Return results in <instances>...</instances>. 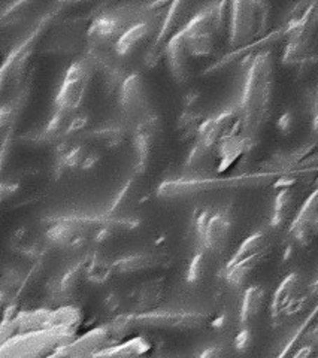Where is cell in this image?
Returning <instances> with one entry per match:
<instances>
[{
  "label": "cell",
  "mask_w": 318,
  "mask_h": 358,
  "mask_svg": "<svg viewBox=\"0 0 318 358\" xmlns=\"http://www.w3.org/2000/svg\"><path fill=\"white\" fill-rule=\"evenodd\" d=\"M274 94V62L269 51L260 52L253 59L247 73L241 100L242 131L254 141L270 114Z\"/></svg>",
  "instance_id": "1"
},
{
  "label": "cell",
  "mask_w": 318,
  "mask_h": 358,
  "mask_svg": "<svg viewBox=\"0 0 318 358\" xmlns=\"http://www.w3.org/2000/svg\"><path fill=\"white\" fill-rule=\"evenodd\" d=\"M230 45L241 50L262 38L269 22V5L265 2H233L230 3Z\"/></svg>",
  "instance_id": "2"
},
{
  "label": "cell",
  "mask_w": 318,
  "mask_h": 358,
  "mask_svg": "<svg viewBox=\"0 0 318 358\" xmlns=\"http://www.w3.org/2000/svg\"><path fill=\"white\" fill-rule=\"evenodd\" d=\"M90 76H92V67H90L88 60L76 62L69 67L60 92L55 99L59 110H63L64 114H67V112H72L81 105L85 88L90 83Z\"/></svg>",
  "instance_id": "3"
},
{
  "label": "cell",
  "mask_w": 318,
  "mask_h": 358,
  "mask_svg": "<svg viewBox=\"0 0 318 358\" xmlns=\"http://www.w3.org/2000/svg\"><path fill=\"white\" fill-rule=\"evenodd\" d=\"M166 59L172 72L174 78L178 83H186L188 80V50L186 45V38L183 30L179 29L178 33L170 38L166 43Z\"/></svg>",
  "instance_id": "4"
},
{
  "label": "cell",
  "mask_w": 318,
  "mask_h": 358,
  "mask_svg": "<svg viewBox=\"0 0 318 358\" xmlns=\"http://www.w3.org/2000/svg\"><path fill=\"white\" fill-rule=\"evenodd\" d=\"M120 102L123 109L129 114H144L146 105H148V97L145 92V83L139 75H130L123 81Z\"/></svg>",
  "instance_id": "5"
},
{
  "label": "cell",
  "mask_w": 318,
  "mask_h": 358,
  "mask_svg": "<svg viewBox=\"0 0 318 358\" xmlns=\"http://www.w3.org/2000/svg\"><path fill=\"white\" fill-rule=\"evenodd\" d=\"M230 236V221L223 214L209 217L207 227L203 230V241L214 252L224 251Z\"/></svg>",
  "instance_id": "6"
},
{
  "label": "cell",
  "mask_w": 318,
  "mask_h": 358,
  "mask_svg": "<svg viewBox=\"0 0 318 358\" xmlns=\"http://www.w3.org/2000/svg\"><path fill=\"white\" fill-rule=\"evenodd\" d=\"M251 143L253 141L241 133L224 139L219 145V159H220L219 171L223 172L226 169H229V167L240 159V157H242V154H245L249 150Z\"/></svg>",
  "instance_id": "7"
},
{
  "label": "cell",
  "mask_w": 318,
  "mask_h": 358,
  "mask_svg": "<svg viewBox=\"0 0 318 358\" xmlns=\"http://www.w3.org/2000/svg\"><path fill=\"white\" fill-rule=\"evenodd\" d=\"M151 31H153V26L148 21L134 22V24L130 26L127 30H124L123 35L117 39V43H116L117 52L123 55V57H126V55L132 54L136 48L139 47L142 41H145L151 35Z\"/></svg>",
  "instance_id": "8"
},
{
  "label": "cell",
  "mask_w": 318,
  "mask_h": 358,
  "mask_svg": "<svg viewBox=\"0 0 318 358\" xmlns=\"http://www.w3.org/2000/svg\"><path fill=\"white\" fill-rule=\"evenodd\" d=\"M299 275L291 273L281 282L274 296V303H272V308H274L275 312L284 309H293L294 305L298 303L299 299H296V291L299 288Z\"/></svg>",
  "instance_id": "9"
},
{
  "label": "cell",
  "mask_w": 318,
  "mask_h": 358,
  "mask_svg": "<svg viewBox=\"0 0 318 358\" xmlns=\"http://www.w3.org/2000/svg\"><path fill=\"white\" fill-rule=\"evenodd\" d=\"M186 8H187V3H183V2H177L170 5L166 18L162 24V29L158 30L157 39L154 42V50L155 47H158V45H162L165 41H169L175 35V33L179 31L178 27H179V22L184 21Z\"/></svg>",
  "instance_id": "10"
},
{
  "label": "cell",
  "mask_w": 318,
  "mask_h": 358,
  "mask_svg": "<svg viewBox=\"0 0 318 358\" xmlns=\"http://www.w3.org/2000/svg\"><path fill=\"white\" fill-rule=\"evenodd\" d=\"M265 301V289L260 285L249 287L242 300V309H241V320L242 322H247L253 320L257 313L260 312Z\"/></svg>",
  "instance_id": "11"
},
{
  "label": "cell",
  "mask_w": 318,
  "mask_h": 358,
  "mask_svg": "<svg viewBox=\"0 0 318 358\" xmlns=\"http://www.w3.org/2000/svg\"><path fill=\"white\" fill-rule=\"evenodd\" d=\"M265 245H266V239H265V234L263 233L253 234V236H249L241 245V248L237 250V252L233 255L230 264H235V263L241 262L244 259H248V257H253V255H257L260 252H263L265 251Z\"/></svg>",
  "instance_id": "12"
},
{
  "label": "cell",
  "mask_w": 318,
  "mask_h": 358,
  "mask_svg": "<svg viewBox=\"0 0 318 358\" xmlns=\"http://www.w3.org/2000/svg\"><path fill=\"white\" fill-rule=\"evenodd\" d=\"M293 208V193L289 188H282L275 199V210H274V220L272 224L274 226H281L284 221L287 220L289 214Z\"/></svg>",
  "instance_id": "13"
},
{
  "label": "cell",
  "mask_w": 318,
  "mask_h": 358,
  "mask_svg": "<svg viewBox=\"0 0 318 358\" xmlns=\"http://www.w3.org/2000/svg\"><path fill=\"white\" fill-rule=\"evenodd\" d=\"M277 127L282 134H286V136L293 131V129H294V115H293L291 110L284 112V114L278 118Z\"/></svg>",
  "instance_id": "14"
},
{
  "label": "cell",
  "mask_w": 318,
  "mask_h": 358,
  "mask_svg": "<svg viewBox=\"0 0 318 358\" xmlns=\"http://www.w3.org/2000/svg\"><path fill=\"white\" fill-rule=\"evenodd\" d=\"M203 266H205V259H203L202 254H199L195 257V260H193L190 264V271H188L190 281H198V279L203 275Z\"/></svg>",
  "instance_id": "15"
},
{
  "label": "cell",
  "mask_w": 318,
  "mask_h": 358,
  "mask_svg": "<svg viewBox=\"0 0 318 358\" xmlns=\"http://www.w3.org/2000/svg\"><path fill=\"white\" fill-rule=\"evenodd\" d=\"M251 341H253V336H251V331L249 330H242L240 334H237L236 338V348L240 351H245L249 348V345H251Z\"/></svg>",
  "instance_id": "16"
},
{
  "label": "cell",
  "mask_w": 318,
  "mask_h": 358,
  "mask_svg": "<svg viewBox=\"0 0 318 358\" xmlns=\"http://www.w3.org/2000/svg\"><path fill=\"white\" fill-rule=\"evenodd\" d=\"M314 106L318 108V92H317V100H315V105H314Z\"/></svg>",
  "instance_id": "17"
}]
</instances>
